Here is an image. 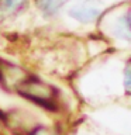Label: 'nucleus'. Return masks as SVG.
<instances>
[{
    "label": "nucleus",
    "instance_id": "1",
    "mask_svg": "<svg viewBox=\"0 0 131 135\" xmlns=\"http://www.w3.org/2000/svg\"><path fill=\"white\" fill-rule=\"evenodd\" d=\"M17 91L21 96L27 97L34 103L44 105L46 108H54L57 101V89L51 84L42 82L37 78H28L21 80L17 86Z\"/></svg>",
    "mask_w": 131,
    "mask_h": 135
},
{
    "label": "nucleus",
    "instance_id": "2",
    "mask_svg": "<svg viewBox=\"0 0 131 135\" xmlns=\"http://www.w3.org/2000/svg\"><path fill=\"white\" fill-rule=\"evenodd\" d=\"M100 11L97 8L87 7V6H78L69 10V16L72 18L80 21V23H90V21L96 20L99 17Z\"/></svg>",
    "mask_w": 131,
    "mask_h": 135
},
{
    "label": "nucleus",
    "instance_id": "3",
    "mask_svg": "<svg viewBox=\"0 0 131 135\" xmlns=\"http://www.w3.org/2000/svg\"><path fill=\"white\" fill-rule=\"evenodd\" d=\"M114 32H116V35L118 38L128 40V41L131 40V11L125 13V14H123L120 17Z\"/></svg>",
    "mask_w": 131,
    "mask_h": 135
},
{
    "label": "nucleus",
    "instance_id": "4",
    "mask_svg": "<svg viewBox=\"0 0 131 135\" xmlns=\"http://www.w3.org/2000/svg\"><path fill=\"white\" fill-rule=\"evenodd\" d=\"M66 0H35V4L45 16H54Z\"/></svg>",
    "mask_w": 131,
    "mask_h": 135
},
{
    "label": "nucleus",
    "instance_id": "5",
    "mask_svg": "<svg viewBox=\"0 0 131 135\" xmlns=\"http://www.w3.org/2000/svg\"><path fill=\"white\" fill-rule=\"evenodd\" d=\"M24 0H0V11H14Z\"/></svg>",
    "mask_w": 131,
    "mask_h": 135
},
{
    "label": "nucleus",
    "instance_id": "6",
    "mask_svg": "<svg viewBox=\"0 0 131 135\" xmlns=\"http://www.w3.org/2000/svg\"><path fill=\"white\" fill-rule=\"evenodd\" d=\"M124 87L125 90L131 91V59L127 62L124 69Z\"/></svg>",
    "mask_w": 131,
    "mask_h": 135
}]
</instances>
